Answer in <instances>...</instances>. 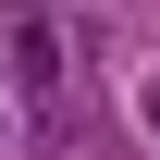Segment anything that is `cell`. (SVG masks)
<instances>
[{"mask_svg":"<svg viewBox=\"0 0 160 160\" xmlns=\"http://www.w3.org/2000/svg\"><path fill=\"white\" fill-rule=\"evenodd\" d=\"M0 49H12V74H25V86H49V74H62V37H49V12H0Z\"/></svg>","mask_w":160,"mask_h":160,"instance_id":"obj_1","label":"cell"},{"mask_svg":"<svg viewBox=\"0 0 160 160\" xmlns=\"http://www.w3.org/2000/svg\"><path fill=\"white\" fill-rule=\"evenodd\" d=\"M136 111H148V136H160V86H148V99H136Z\"/></svg>","mask_w":160,"mask_h":160,"instance_id":"obj_2","label":"cell"}]
</instances>
